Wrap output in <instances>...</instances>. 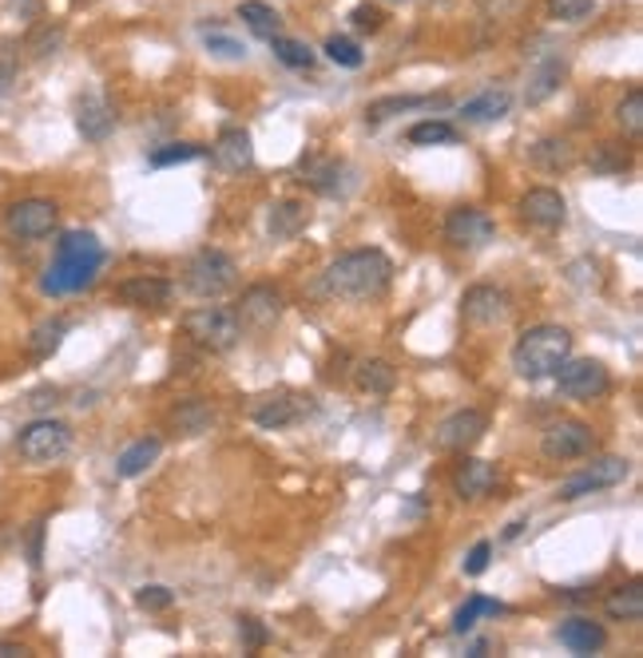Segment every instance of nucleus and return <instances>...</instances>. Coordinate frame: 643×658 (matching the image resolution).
<instances>
[{
  "label": "nucleus",
  "mask_w": 643,
  "mask_h": 658,
  "mask_svg": "<svg viewBox=\"0 0 643 658\" xmlns=\"http://www.w3.org/2000/svg\"><path fill=\"white\" fill-rule=\"evenodd\" d=\"M116 294L119 302L136 305V310H159V305L171 302V282L156 274H139V278H128V282H119Z\"/></svg>",
  "instance_id": "f3484780"
},
{
  "label": "nucleus",
  "mask_w": 643,
  "mask_h": 658,
  "mask_svg": "<svg viewBox=\"0 0 643 658\" xmlns=\"http://www.w3.org/2000/svg\"><path fill=\"white\" fill-rule=\"evenodd\" d=\"M342 163L334 159H302V183L314 187L318 195H337V183H342Z\"/></svg>",
  "instance_id": "c756f323"
},
{
  "label": "nucleus",
  "mask_w": 643,
  "mask_h": 658,
  "mask_svg": "<svg viewBox=\"0 0 643 658\" xmlns=\"http://www.w3.org/2000/svg\"><path fill=\"white\" fill-rule=\"evenodd\" d=\"M496 235V223L485 215V211L476 207H457L449 211L446 218V242L457 246V250H481V246H489Z\"/></svg>",
  "instance_id": "9d476101"
},
{
  "label": "nucleus",
  "mask_w": 643,
  "mask_h": 658,
  "mask_svg": "<svg viewBox=\"0 0 643 658\" xmlns=\"http://www.w3.org/2000/svg\"><path fill=\"white\" fill-rule=\"evenodd\" d=\"M354 381H357V389H362V393L386 397V393H394L397 369L389 362H382V357H369V362H362L354 369Z\"/></svg>",
  "instance_id": "a878e982"
},
{
  "label": "nucleus",
  "mask_w": 643,
  "mask_h": 658,
  "mask_svg": "<svg viewBox=\"0 0 643 658\" xmlns=\"http://www.w3.org/2000/svg\"><path fill=\"white\" fill-rule=\"evenodd\" d=\"M64 334H68V322H60V317H52V322L36 325V330H32V354H36V357L56 354L60 342H64Z\"/></svg>",
  "instance_id": "4c0bfd02"
},
{
  "label": "nucleus",
  "mask_w": 643,
  "mask_h": 658,
  "mask_svg": "<svg viewBox=\"0 0 643 658\" xmlns=\"http://www.w3.org/2000/svg\"><path fill=\"white\" fill-rule=\"evenodd\" d=\"M568 76V64L560 56L545 60L540 68L533 72V84H528V104H545L556 88H560V79Z\"/></svg>",
  "instance_id": "2f4dec72"
},
{
  "label": "nucleus",
  "mask_w": 643,
  "mask_h": 658,
  "mask_svg": "<svg viewBox=\"0 0 643 658\" xmlns=\"http://www.w3.org/2000/svg\"><path fill=\"white\" fill-rule=\"evenodd\" d=\"M508 294L505 290H496V285H473V290H465V298H461V317H465L469 325H476V330H489V325H501L508 317Z\"/></svg>",
  "instance_id": "f8f14e48"
},
{
  "label": "nucleus",
  "mask_w": 643,
  "mask_h": 658,
  "mask_svg": "<svg viewBox=\"0 0 643 658\" xmlns=\"http://www.w3.org/2000/svg\"><path fill=\"white\" fill-rule=\"evenodd\" d=\"M136 603H139L143 611H168L171 603H175V595H171L168 587H159V583H151V587H139Z\"/></svg>",
  "instance_id": "79ce46f5"
},
{
  "label": "nucleus",
  "mask_w": 643,
  "mask_h": 658,
  "mask_svg": "<svg viewBox=\"0 0 643 658\" xmlns=\"http://www.w3.org/2000/svg\"><path fill=\"white\" fill-rule=\"evenodd\" d=\"M32 404H36V409H49V404H56V389H40V393H32Z\"/></svg>",
  "instance_id": "de8ad7c7"
},
{
  "label": "nucleus",
  "mask_w": 643,
  "mask_h": 658,
  "mask_svg": "<svg viewBox=\"0 0 643 658\" xmlns=\"http://www.w3.org/2000/svg\"><path fill=\"white\" fill-rule=\"evenodd\" d=\"M211 155H215L218 168L231 171V175H238V171H247L250 163H255V148H250V136L243 128H227V131H223V136L215 139Z\"/></svg>",
  "instance_id": "aec40b11"
},
{
  "label": "nucleus",
  "mask_w": 643,
  "mask_h": 658,
  "mask_svg": "<svg viewBox=\"0 0 643 658\" xmlns=\"http://www.w3.org/2000/svg\"><path fill=\"white\" fill-rule=\"evenodd\" d=\"M235 282H238V266L223 250H199L187 262V270H183V285L195 298H223L227 290H235Z\"/></svg>",
  "instance_id": "39448f33"
},
{
  "label": "nucleus",
  "mask_w": 643,
  "mask_h": 658,
  "mask_svg": "<svg viewBox=\"0 0 643 658\" xmlns=\"http://www.w3.org/2000/svg\"><path fill=\"white\" fill-rule=\"evenodd\" d=\"M40 543H44V528L32 531V563H40Z\"/></svg>",
  "instance_id": "09e8293b"
},
{
  "label": "nucleus",
  "mask_w": 643,
  "mask_h": 658,
  "mask_svg": "<svg viewBox=\"0 0 643 658\" xmlns=\"http://www.w3.org/2000/svg\"><path fill=\"white\" fill-rule=\"evenodd\" d=\"M521 218L528 226H540V230H556V226H565L568 218V203L560 191L553 187H533L525 198H521Z\"/></svg>",
  "instance_id": "dca6fc26"
},
{
  "label": "nucleus",
  "mask_w": 643,
  "mask_h": 658,
  "mask_svg": "<svg viewBox=\"0 0 643 658\" xmlns=\"http://www.w3.org/2000/svg\"><path fill=\"white\" fill-rule=\"evenodd\" d=\"M628 472H632V464L624 456H600L585 472H576L572 481L560 484V500H580V496H592V492L615 488V484L628 481Z\"/></svg>",
  "instance_id": "6e6552de"
},
{
  "label": "nucleus",
  "mask_w": 643,
  "mask_h": 658,
  "mask_svg": "<svg viewBox=\"0 0 643 658\" xmlns=\"http://www.w3.org/2000/svg\"><path fill=\"white\" fill-rule=\"evenodd\" d=\"M104 266V246L92 230H68L56 242V258H52L49 274L40 278V290L52 298L76 294L96 278V270Z\"/></svg>",
  "instance_id": "f03ea898"
},
{
  "label": "nucleus",
  "mask_w": 643,
  "mask_h": 658,
  "mask_svg": "<svg viewBox=\"0 0 643 658\" xmlns=\"http://www.w3.org/2000/svg\"><path fill=\"white\" fill-rule=\"evenodd\" d=\"M9 655H24L20 647H0V658H9Z\"/></svg>",
  "instance_id": "8fccbe9b"
},
{
  "label": "nucleus",
  "mask_w": 643,
  "mask_h": 658,
  "mask_svg": "<svg viewBox=\"0 0 643 658\" xmlns=\"http://www.w3.org/2000/svg\"><path fill=\"white\" fill-rule=\"evenodd\" d=\"M596 433L592 424L576 421V417H565V421H553L540 436V452H545L548 461H576V456H585L592 449Z\"/></svg>",
  "instance_id": "1a4fd4ad"
},
{
  "label": "nucleus",
  "mask_w": 643,
  "mask_h": 658,
  "mask_svg": "<svg viewBox=\"0 0 643 658\" xmlns=\"http://www.w3.org/2000/svg\"><path fill=\"white\" fill-rule=\"evenodd\" d=\"M615 119H620V128H624L632 139L643 136V91H640V88H632L624 99H620V108H615Z\"/></svg>",
  "instance_id": "e433bc0d"
},
{
  "label": "nucleus",
  "mask_w": 643,
  "mask_h": 658,
  "mask_svg": "<svg viewBox=\"0 0 643 658\" xmlns=\"http://www.w3.org/2000/svg\"><path fill=\"white\" fill-rule=\"evenodd\" d=\"M238 639H243V647L247 650H262L270 639V630L262 627L258 619H238Z\"/></svg>",
  "instance_id": "37998d69"
},
{
  "label": "nucleus",
  "mask_w": 643,
  "mask_h": 658,
  "mask_svg": "<svg viewBox=\"0 0 643 658\" xmlns=\"http://www.w3.org/2000/svg\"><path fill=\"white\" fill-rule=\"evenodd\" d=\"M171 429H175L179 436H203L215 424V409H211L207 401H199V397H191V401H179L175 409H171Z\"/></svg>",
  "instance_id": "4be33fe9"
},
{
  "label": "nucleus",
  "mask_w": 643,
  "mask_h": 658,
  "mask_svg": "<svg viewBox=\"0 0 643 658\" xmlns=\"http://www.w3.org/2000/svg\"><path fill=\"white\" fill-rule=\"evenodd\" d=\"M476 615H505V607H501L496 600H485V595H473L465 607L457 611V619H453L457 635H469V630H473V623H476Z\"/></svg>",
  "instance_id": "c9c22d12"
},
{
  "label": "nucleus",
  "mask_w": 643,
  "mask_h": 658,
  "mask_svg": "<svg viewBox=\"0 0 643 658\" xmlns=\"http://www.w3.org/2000/svg\"><path fill=\"white\" fill-rule=\"evenodd\" d=\"M453 139H457V128H453V123H446V119H421V123H414V128H409V143H417V148L453 143Z\"/></svg>",
  "instance_id": "f704fd0d"
},
{
  "label": "nucleus",
  "mask_w": 643,
  "mask_h": 658,
  "mask_svg": "<svg viewBox=\"0 0 643 658\" xmlns=\"http://www.w3.org/2000/svg\"><path fill=\"white\" fill-rule=\"evenodd\" d=\"M528 159H533L540 171H568L576 163V151L568 139H540L528 148Z\"/></svg>",
  "instance_id": "bb28decb"
},
{
  "label": "nucleus",
  "mask_w": 643,
  "mask_h": 658,
  "mask_svg": "<svg viewBox=\"0 0 643 658\" xmlns=\"http://www.w3.org/2000/svg\"><path fill=\"white\" fill-rule=\"evenodd\" d=\"M449 99L446 96H386V99H374L366 108L369 123H382L389 116H401V111H414V108H446Z\"/></svg>",
  "instance_id": "b1692460"
},
{
  "label": "nucleus",
  "mask_w": 643,
  "mask_h": 658,
  "mask_svg": "<svg viewBox=\"0 0 643 658\" xmlns=\"http://www.w3.org/2000/svg\"><path fill=\"white\" fill-rule=\"evenodd\" d=\"M389 4H406V0H389Z\"/></svg>",
  "instance_id": "3c124183"
},
{
  "label": "nucleus",
  "mask_w": 643,
  "mask_h": 658,
  "mask_svg": "<svg viewBox=\"0 0 643 658\" xmlns=\"http://www.w3.org/2000/svg\"><path fill=\"white\" fill-rule=\"evenodd\" d=\"M568 357H572V334L565 325H533L513 345V369L525 381L553 377Z\"/></svg>",
  "instance_id": "7ed1b4c3"
},
{
  "label": "nucleus",
  "mask_w": 643,
  "mask_h": 658,
  "mask_svg": "<svg viewBox=\"0 0 643 658\" xmlns=\"http://www.w3.org/2000/svg\"><path fill=\"white\" fill-rule=\"evenodd\" d=\"M588 168H592L596 175H624V171L632 168V155H628L620 143H596L592 155H588Z\"/></svg>",
  "instance_id": "473e14b6"
},
{
  "label": "nucleus",
  "mask_w": 643,
  "mask_h": 658,
  "mask_svg": "<svg viewBox=\"0 0 643 658\" xmlns=\"http://www.w3.org/2000/svg\"><path fill=\"white\" fill-rule=\"evenodd\" d=\"M183 334L203 349H211V354H231L238 337H243V325L227 305H199V310L183 314Z\"/></svg>",
  "instance_id": "20e7f679"
},
{
  "label": "nucleus",
  "mask_w": 643,
  "mask_h": 658,
  "mask_svg": "<svg viewBox=\"0 0 643 658\" xmlns=\"http://www.w3.org/2000/svg\"><path fill=\"white\" fill-rule=\"evenodd\" d=\"M322 52L334 60L337 68H362V60H366V56H362V48H357L354 40H346V36H330Z\"/></svg>",
  "instance_id": "a19ab883"
},
{
  "label": "nucleus",
  "mask_w": 643,
  "mask_h": 658,
  "mask_svg": "<svg viewBox=\"0 0 643 658\" xmlns=\"http://www.w3.org/2000/svg\"><path fill=\"white\" fill-rule=\"evenodd\" d=\"M556 639H560V647L572 650V655H596V650H604L608 630L600 623L585 619V615H576V619H565L556 627Z\"/></svg>",
  "instance_id": "a211bd4d"
},
{
  "label": "nucleus",
  "mask_w": 643,
  "mask_h": 658,
  "mask_svg": "<svg viewBox=\"0 0 643 658\" xmlns=\"http://www.w3.org/2000/svg\"><path fill=\"white\" fill-rule=\"evenodd\" d=\"M310 223V211L302 203H278L270 207V238H294Z\"/></svg>",
  "instance_id": "7c9ffc66"
},
{
  "label": "nucleus",
  "mask_w": 643,
  "mask_h": 658,
  "mask_svg": "<svg viewBox=\"0 0 643 658\" xmlns=\"http://www.w3.org/2000/svg\"><path fill=\"white\" fill-rule=\"evenodd\" d=\"M76 128L84 139L99 143V139H108L111 128H116V108L104 96H84L76 108Z\"/></svg>",
  "instance_id": "6ab92c4d"
},
{
  "label": "nucleus",
  "mask_w": 643,
  "mask_h": 658,
  "mask_svg": "<svg viewBox=\"0 0 643 658\" xmlns=\"http://www.w3.org/2000/svg\"><path fill=\"white\" fill-rule=\"evenodd\" d=\"M207 151L199 143H168V148L151 151V168H175V163H191V159H203Z\"/></svg>",
  "instance_id": "58836bf2"
},
{
  "label": "nucleus",
  "mask_w": 643,
  "mask_h": 658,
  "mask_svg": "<svg viewBox=\"0 0 643 658\" xmlns=\"http://www.w3.org/2000/svg\"><path fill=\"white\" fill-rule=\"evenodd\" d=\"M270 52L278 56V64H287V68L307 72L314 68V52L302 44V40H290V36H270Z\"/></svg>",
  "instance_id": "72a5a7b5"
},
{
  "label": "nucleus",
  "mask_w": 643,
  "mask_h": 658,
  "mask_svg": "<svg viewBox=\"0 0 643 658\" xmlns=\"http://www.w3.org/2000/svg\"><path fill=\"white\" fill-rule=\"evenodd\" d=\"M548 12L560 24H580L596 12V0H548Z\"/></svg>",
  "instance_id": "ea45409f"
},
{
  "label": "nucleus",
  "mask_w": 643,
  "mask_h": 658,
  "mask_svg": "<svg viewBox=\"0 0 643 658\" xmlns=\"http://www.w3.org/2000/svg\"><path fill=\"white\" fill-rule=\"evenodd\" d=\"M389 278H394V262L382 250H350L326 266L322 290L337 302H369L386 294Z\"/></svg>",
  "instance_id": "f257e3e1"
},
{
  "label": "nucleus",
  "mask_w": 643,
  "mask_h": 658,
  "mask_svg": "<svg viewBox=\"0 0 643 658\" xmlns=\"http://www.w3.org/2000/svg\"><path fill=\"white\" fill-rule=\"evenodd\" d=\"M235 317L238 325H250V330H270V325L282 317V294L267 282L250 285V290H243V298H238Z\"/></svg>",
  "instance_id": "4468645a"
},
{
  "label": "nucleus",
  "mask_w": 643,
  "mask_h": 658,
  "mask_svg": "<svg viewBox=\"0 0 643 658\" xmlns=\"http://www.w3.org/2000/svg\"><path fill=\"white\" fill-rule=\"evenodd\" d=\"M159 452H163V441H159V436H139L131 449L119 452L116 472L124 476V481H131V476H139V472H148V464L159 461Z\"/></svg>",
  "instance_id": "393cba45"
},
{
  "label": "nucleus",
  "mask_w": 643,
  "mask_h": 658,
  "mask_svg": "<svg viewBox=\"0 0 643 658\" xmlns=\"http://www.w3.org/2000/svg\"><path fill=\"white\" fill-rule=\"evenodd\" d=\"M350 20H354L357 32H377V29H382V12H377L374 4H357V9L350 12Z\"/></svg>",
  "instance_id": "a18cd8bd"
},
{
  "label": "nucleus",
  "mask_w": 643,
  "mask_h": 658,
  "mask_svg": "<svg viewBox=\"0 0 643 658\" xmlns=\"http://www.w3.org/2000/svg\"><path fill=\"white\" fill-rule=\"evenodd\" d=\"M17 449H20V456H24V461H32V464L60 461V456L72 449V429L64 421H52V417H44V421H32V424H24V429H20Z\"/></svg>",
  "instance_id": "423d86ee"
},
{
  "label": "nucleus",
  "mask_w": 643,
  "mask_h": 658,
  "mask_svg": "<svg viewBox=\"0 0 643 658\" xmlns=\"http://www.w3.org/2000/svg\"><path fill=\"white\" fill-rule=\"evenodd\" d=\"M238 20H243V24H247L258 40L278 36V24H282V20H278V12L270 9L267 0H243V4H238Z\"/></svg>",
  "instance_id": "c85d7f7f"
},
{
  "label": "nucleus",
  "mask_w": 643,
  "mask_h": 658,
  "mask_svg": "<svg viewBox=\"0 0 643 658\" xmlns=\"http://www.w3.org/2000/svg\"><path fill=\"white\" fill-rule=\"evenodd\" d=\"M310 397H298V393H270V397H258L250 417H255L258 429H287V424H298L302 417H310Z\"/></svg>",
  "instance_id": "ddd939ff"
},
{
  "label": "nucleus",
  "mask_w": 643,
  "mask_h": 658,
  "mask_svg": "<svg viewBox=\"0 0 643 658\" xmlns=\"http://www.w3.org/2000/svg\"><path fill=\"white\" fill-rule=\"evenodd\" d=\"M485 433H489V417L476 413V409H461V413L441 421V429H437V449L465 452V449H473Z\"/></svg>",
  "instance_id": "2eb2a0df"
},
{
  "label": "nucleus",
  "mask_w": 643,
  "mask_h": 658,
  "mask_svg": "<svg viewBox=\"0 0 643 658\" xmlns=\"http://www.w3.org/2000/svg\"><path fill=\"white\" fill-rule=\"evenodd\" d=\"M207 48L215 52V56H223V60H243V56H247V44H238V40L223 36V32H211Z\"/></svg>",
  "instance_id": "c03bdc74"
},
{
  "label": "nucleus",
  "mask_w": 643,
  "mask_h": 658,
  "mask_svg": "<svg viewBox=\"0 0 643 658\" xmlns=\"http://www.w3.org/2000/svg\"><path fill=\"white\" fill-rule=\"evenodd\" d=\"M453 488L461 500H481V496H489V492L496 488V468L489 461H465L461 468H457L453 476Z\"/></svg>",
  "instance_id": "412c9836"
},
{
  "label": "nucleus",
  "mask_w": 643,
  "mask_h": 658,
  "mask_svg": "<svg viewBox=\"0 0 643 658\" xmlns=\"http://www.w3.org/2000/svg\"><path fill=\"white\" fill-rule=\"evenodd\" d=\"M508 108H513V96H508L505 88H485L481 96L465 99L461 116L473 119V123H493V119L508 116Z\"/></svg>",
  "instance_id": "5701e85b"
},
{
  "label": "nucleus",
  "mask_w": 643,
  "mask_h": 658,
  "mask_svg": "<svg viewBox=\"0 0 643 658\" xmlns=\"http://www.w3.org/2000/svg\"><path fill=\"white\" fill-rule=\"evenodd\" d=\"M556 389L568 401H592V397L608 393V369L592 357H580V362H565L556 369Z\"/></svg>",
  "instance_id": "0eeeda50"
},
{
  "label": "nucleus",
  "mask_w": 643,
  "mask_h": 658,
  "mask_svg": "<svg viewBox=\"0 0 643 658\" xmlns=\"http://www.w3.org/2000/svg\"><path fill=\"white\" fill-rule=\"evenodd\" d=\"M608 619H620V623H640L643 619V587L640 583H628V587L612 591L604 600Z\"/></svg>",
  "instance_id": "cd10ccee"
},
{
  "label": "nucleus",
  "mask_w": 643,
  "mask_h": 658,
  "mask_svg": "<svg viewBox=\"0 0 643 658\" xmlns=\"http://www.w3.org/2000/svg\"><path fill=\"white\" fill-rule=\"evenodd\" d=\"M56 218H60L56 203H49V198H24V203L9 207L4 223H9V230L17 238L36 242V238H49L52 230H56Z\"/></svg>",
  "instance_id": "9b49d317"
},
{
  "label": "nucleus",
  "mask_w": 643,
  "mask_h": 658,
  "mask_svg": "<svg viewBox=\"0 0 643 658\" xmlns=\"http://www.w3.org/2000/svg\"><path fill=\"white\" fill-rule=\"evenodd\" d=\"M489 555H493V543L489 540L473 543V551H469V560H465V575H481V571L489 568Z\"/></svg>",
  "instance_id": "49530a36"
}]
</instances>
